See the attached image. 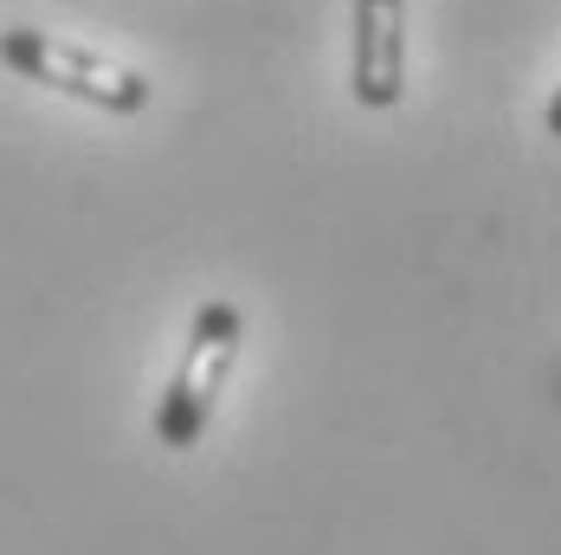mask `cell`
Returning a JSON list of instances; mask_svg holds the SVG:
<instances>
[{"instance_id":"obj_1","label":"cell","mask_w":561,"mask_h":555,"mask_svg":"<svg viewBox=\"0 0 561 555\" xmlns=\"http://www.w3.org/2000/svg\"><path fill=\"white\" fill-rule=\"evenodd\" d=\"M239 342H245L239 304L207 297L194 310V330H187V349H181V362H174V375H169V394L156 407V440L169 445V452L201 445V433H207V420H214V407H220V394H226V375L239 362Z\"/></svg>"},{"instance_id":"obj_2","label":"cell","mask_w":561,"mask_h":555,"mask_svg":"<svg viewBox=\"0 0 561 555\" xmlns=\"http://www.w3.org/2000/svg\"><path fill=\"white\" fill-rule=\"evenodd\" d=\"M0 58H7L20 78L53 84L65 98H84V104H98V111L136 116L149 104V78H142V71H129V65H116V58H104V53H84V46H71V39H58V33L7 26V33H0Z\"/></svg>"},{"instance_id":"obj_3","label":"cell","mask_w":561,"mask_h":555,"mask_svg":"<svg viewBox=\"0 0 561 555\" xmlns=\"http://www.w3.org/2000/svg\"><path fill=\"white\" fill-rule=\"evenodd\" d=\"M348 91L368 111H393L407 91V0H355Z\"/></svg>"},{"instance_id":"obj_4","label":"cell","mask_w":561,"mask_h":555,"mask_svg":"<svg viewBox=\"0 0 561 555\" xmlns=\"http://www.w3.org/2000/svg\"><path fill=\"white\" fill-rule=\"evenodd\" d=\"M549 136H561V84H556V98H549Z\"/></svg>"}]
</instances>
